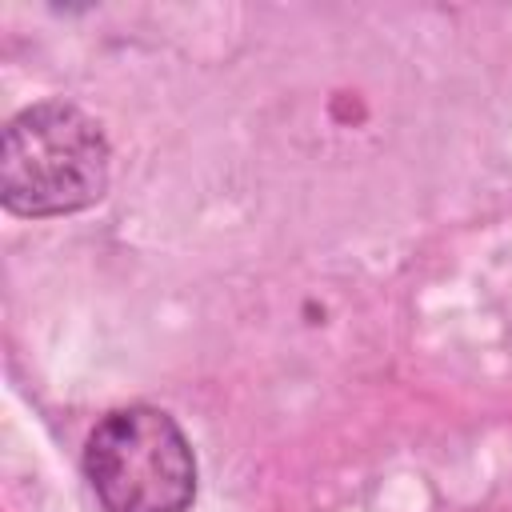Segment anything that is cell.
I'll use <instances>...</instances> for the list:
<instances>
[{"label":"cell","instance_id":"1","mask_svg":"<svg viewBox=\"0 0 512 512\" xmlns=\"http://www.w3.org/2000/svg\"><path fill=\"white\" fill-rule=\"evenodd\" d=\"M104 128L68 100L20 108L0 136V200L12 216L48 220L92 208L108 192Z\"/></svg>","mask_w":512,"mask_h":512},{"label":"cell","instance_id":"2","mask_svg":"<svg viewBox=\"0 0 512 512\" xmlns=\"http://www.w3.org/2000/svg\"><path fill=\"white\" fill-rule=\"evenodd\" d=\"M80 464L104 512H188L200 484L192 440L156 404L104 412L84 440Z\"/></svg>","mask_w":512,"mask_h":512}]
</instances>
